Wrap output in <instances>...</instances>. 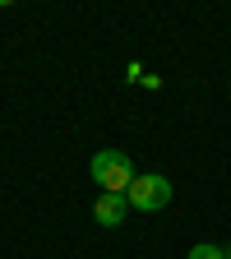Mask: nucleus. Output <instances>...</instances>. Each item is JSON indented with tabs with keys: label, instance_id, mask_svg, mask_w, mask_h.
I'll return each mask as SVG.
<instances>
[{
	"label": "nucleus",
	"instance_id": "nucleus-1",
	"mask_svg": "<svg viewBox=\"0 0 231 259\" xmlns=\"http://www.w3.org/2000/svg\"><path fill=\"white\" fill-rule=\"evenodd\" d=\"M134 167H129V157L120 148H102L93 153V181L102 185V194H129V185H134Z\"/></svg>",
	"mask_w": 231,
	"mask_h": 259
},
{
	"label": "nucleus",
	"instance_id": "nucleus-2",
	"mask_svg": "<svg viewBox=\"0 0 231 259\" xmlns=\"http://www.w3.org/2000/svg\"><path fill=\"white\" fill-rule=\"evenodd\" d=\"M171 194H176V185L167 181V176H157V171H144V176H134V185H129V208H139V213H157V208H167L171 204Z\"/></svg>",
	"mask_w": 231,
	"mask_h": 259
},
{
	"label": "nucleus",
	"instance_id": "nucleus-3",
	"mask_svg": "<svg viewBox=\"0 0 231 259\" xmlns=\"http://www.w3.org/2000/svg\"><path fill=\"white\" fill-rule=\"evenodd\" d=\"M93 218L102 222V227H120V222L129 218V199H125V194H97Z\"/></svg>",
	"mask_w": 231,
	"mask_h": 259
},
{
	"label": "nucleus",
	"instance_id": "nucleus-4",
	"mask_svg": "<svg viewBox=\"0 0 231 259\" xmlns=\"http://www.w3.org/2000/svg\"><path fill=\"white\" fill-rule=\"evenodd\" d=\"M185 259H226V250H222V245L199 241V245H190V254H185Z\"/></svg>",
	"mask_w": 231,
	"mask_h": 259
},
{
	"label": "nucleus",
	"instance_id": "nucleus-5",
	"mask_svg": "<svg viewBox=\"0 0 231 259\" xmlns=\"http://www.w3.org/2000/svg\"><path fill=\"white\" fill-rule=\"evenodd\" d=\"M226 259H231V245H226Z\"/></svg>",
	"mask_w": 231,
	"mask_h": 259
}]
</instances>
